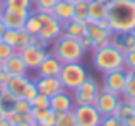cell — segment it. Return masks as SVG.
Wrapping results in <instances>:
<instances>
[{"label": "cell", "mask_w": 135, "mask_h": 126, "mask_svg": "<svg viewBox=\"0 0 135 126\" xmlns=\"http://www.w3.org/2000/svg\"><path fill=\"white\" fill-rule=\"evenodd\" d=\"M55 126H79L77 119H75V114H74V109L67 111V113H62V114H56V124Z\"/></svg>", "instance_id": "28"}, {"label": "cell", "mask_w": 135, "mask_h": 126, "mask_svg": "<svg viewBox=\"0 0 135 126\" xmlns=\"http://www.w3.org/2000/svg\"><path fill=\"white\" fill-rule=\"evenodd\" d=\"M5 9L16 10V12H31L33 10V0H3Z\"/></svg>", "instance_id": "24"}, {"label": "cell", "mask_w": 135, "mask_h": 126, "mask_svg": "<svg viewBox=\"0 0 135 126\" xmlns=\"http://www.w3.org/2000/svg\"><path fill=\"white\" fill-rule=\"evenodd\" d=\"M3 68L12 77L14 75H27V72H29V68L26 66V63H24L22 56L19 55V51H16L10 58H7V60L3 61Z\"/></svg>", "instance_id": "17"}, {"label": "cell", "mask_w": 135, "mask_h": 126, "mask_svg": "<svg viewBox=\"0 0 135 126\" xmlns=\"http://www.w3.org/2000/svg\"><path fill=\"white\" fill-rule=\"evenodd\" d=\"M34 82H36L38 92L46 96V97H53L55 94L63 90V85H62L58 77H38Z\"/></svg>", "instance_id": "12"}, {"label": "cell", "mask_w": 135, "mask_h": 126, "mask_svg": "<svg viewBox=\"0 0 135 126\" xmlns=\"http://www.w3.org/2000/svg\"><path fill=\"white\" fill-rule=\"evenodd\" d=\"M99 90H101V87L98 85V82H96L92 77L87 75V78L84 80V82L72 92L75 106L94 104V102H96V97H98V94H99Z\"/></svg>", "instance_id": "5"}, {"label": "cell", "mask_w": 135, "mask_h": 126, "mask_svg": "<svg viewBox=\"0 0 135 126\" xmlns=\"http://www.w3.org/2000/svg\"><path fill=\"white\" fill-rule=\"evenodd\" d=\"M87 26H89V22H79V20L72 19L63 24V34L75 38V39H82L84 36H87Z\"/></svg>", "instance_id": "20"}, {"label": "cell", "mask_w": 135, "mask_h": 126, "mask_svg": "<svg viewBox=\"0 0 135 126\" xmlns=\"http://www.w3.org/2000/svg\"><path fill=\"white\" fill-rule=\"evenodd\" d=\"M29 82H31V78L27 75H14V77H10V80L5 85V89L9 90L16 99H22L24 90H26V87H27Z\"/></svg>", "instance_id": "19"}, {"label": "cell", "mask_w": 135, "mask_h": 126, "mask_svg": "<svg viewBox=\"0 0 135 126\" xmlns=\"http://www.w3.org/2000/svg\"><path fill=\"white\" fill-rule=\"evenodd\" d=\"M3 10H5V2H3V0H0V15L3 14Z\"/></svg>", "instance_id": "48"}, {"label": "cell", "mask_w": 135, "mask_h": 126, "mask_svg": "<svg viewBox=\"0 0 135 126\" xmlns=\"http://www.w3.org/2000/svg\"><path fill=\"white\" fill-rule=\"evenodd\" d=\"M53 50L51 53L55 55L62 63H74V61H80L86 55V50L80 44V39L70 38L67 34H62L58 39L53 41Z\"/></svg>", "instance_id": "3"}, {"label": "cell", "mask_w": 135, "mask_h": 126, "mask_svg": "<svg viewBox=\"0 0 135 126\" xmlns=\"http://www.w3.org/2000/svg\"><path fill=\"white\" fill-rule=\"evenodd\" d=\"M67 2H70V3H77V2H80V0H67Z\"/></svg>", "instance_id": "53"}, {"label": "cell", "mask_w": 135, "mask_h": 126, "mask_svg": "<svg viewBox=\"0 0 135 126\" xmlns=\"http://www.w3.org/2000/svg\"><path fill=\"white\" fill-rule=\"evenodd\" d=\"M123 101H132L135 99V72H130L127 70V83H125V90L122 94Z\"/></svg>", "instance_id": "26"}, {"label": "cell", "mask_w": 135, "mask_h": 126, "mask_svg": "<svg viewBox=\"0 0 135 126\" xmlns=\"http://www.w3.org/2000/svg\"><path fill=\"white\" fill-rule=\"evenodd\" d=\"M104 17H108V3L89 0V19H87V22L94 24L98 20L104 19Z\"/></svg>", "instance_id": "21"}, {"label": "cell", "mask_w": 135, "mask_h": 126, "mask_svg": "<svg viewBox=\"0 0 135 126\" xmlns=\"http://www.w3.org/2000/svg\"><path fill=\"white\" fill-rule=\"evenodd\" d=\"M74 9H75L74 3L67 2V0H60V2L53 7L51 15H53V19H56L58 22L65 24V22H69V20L74 19Z\"/></svg>", "instance_id": "18"}, {"label": "cell", "mask_w": 135, "mask_h": 126, "mask_svg": "<svg viewBox=\"0 0 135 126\" xmlns=\"http://www.w3.org/2000/svg\"><path fill=\"white\" fill-rule=\"evenodd\" d=\"M31 12H16V10H10V9H5L3 14L0 15L2 22L5 24L7 29H16V31H21L24 29V24H26V19L29 17Z\"/></svg>", "instance_id": "13"}, {"label": "cell", "mask_w": 135, "mask_h": 126, "mask_svg": "<svg viewBox=\"0 0 135 126\" xmlns=\"http://www.w3.org/2000/svg\"><path fill=\"white\" fill-rule=\"evenodd\" d=\"M63 63L58 60L53 53H48L46 58L43 60L40 66H38V77H58L60 72H62Z\"/></svg>", "instance_id": "14"}, {"label": "cell", "mask_w": 135, "mask_h": 126, "mask_svg": "<svg viewBox=\"0 0 135 126\" xmlns=\"http://www.w3.org/2000/svg\"><path fill=\"white\" fill-rule=\"evenodd\" d=\"M31 118L34 119V123H43L46 118L51 114V109H36V107H31Z\"/></svg>", "instance_id": "31"}, {"label": "cell", "mask_w": 135, "mask_h": 126, "mask_svg": "<svg viewBox=\"0 0 135 126\" xmlns=\"http://www.w3.org/2000/svg\"><path fill=\"white\" fill-rule=\"evenodd\" d=\"M14 111H17V113L26 116V114L31 113V102L27 99H17L16 104H14Z\"/></svg>", "instance_id": "33"}, {"label": "cell", "mask_w": 135, "mask_h": 126, "mask_svg": "<svg viewBox=\"0 0 135 126\" xmlns=\"http://www.w3.org/2000/svg\"><path fill=\"white\" fill-rule=\"evenodd\" d=\"M31 107H36V109H48L50 107V97L43 96V94H38V96L31 101Z\"/></svg>", "instance_id": "32"}, {"label": "cell", "mask_w": 135, "mask_h": 126, "mask_svg": "<svg viewBox=\"0 0 135 126\" xmlns=\"http://www.w3.org/2000/svg\"><path fill=\"white\" fill-rule=\"evenodd\" d=\"M103 75H104V78H103V89L122 96L123 90H125V83H127V70L125 68L113 70V72L103 73Z\"/></svg>", "instance_id": "8"}, {"label": "cell", "mask_w": 135, "mask_h": 126, "mask_svg": "<svg viewBox=\"0 0 135 126\" xmlns=\"http://www.w3.org/2000/svg\"><path fill=\"white\" fill-rule=\"evenodd\" d=\"M34 123H29V121H22V123H19L17 126H33Z\"/></svg>", "instance_id": "49"}, {"label": "cell", "mask_w": 135, "mask_h": 126, "mask_svg": "<svg viewBox=\"0 0 135 126\" xmlns=\"http://www.w3.org/2000/svg\"><path fill=\"white\" fill-rule=\"evenodd\" d=\"M38 87H36V82L34 80H31L29 83H27V87H26V90H24V96H22V99H27L31 102V101L34 99V97L38 96Z\"/></svg>", "instance_id": "36"}, {"label": "cell", "mask_w": 135, "mask_h": 126, "mask_svg": "<svg viewBox=\"0 0 135 126\" xmlns=\"http://www.w3.org/2000/svg\"><path fill=\"white\" fill-rule=\"evenodd\" d=\"M96 2H101V3H109L111 0H96Z\"/></svg>", "instance_id": "50"}, {"label": "cell", "mask_w": 135, "mask_h": 126, "mask_svg": "<svg viewBox=\"0 0 135 126\" xmlns=\"http://www.w3.org/2000/svg\"><path fill=\"white\" fill-rule=\"evenodd\" d=\"M101 126H122V121H120L115 114H109V116H103Z\"/></svg>", "instance_id": "39"}, {"label": "cell", "mask_w": 135, "mask_h": 126, "mask_svg": "<svg viewBox=\"0 0 135 126\" xmlns=\"http://www.w3.org/2000/svg\"><path fill=\"white\" fill-rule=\"evenodd\" d=\"M3 70H5V68H3V61H0V73H2Z\"/></svg>", "instance_id": "52"}, {"label": "cell", "mask_w": 135, "mask_h": 126, "mask_svg": "<svg viewBox=\"0 0 135 126\" xmlns=\"http://www.w3.org/2000/svg\"><path fill=\"white\" fill-rule=\"evenodd\" d=\"M74 19L79 22H87L89 19V0H80V2L74 3Z\"/></svg>", "instance_id": "23"}, {"label": "cell", "mask_w": 135, "mask_h": 126, "mask_svg": "<svg viewBox=\"0 0 135 126\" xmlns=\"http://www.w3.org/2000/svg\"><path fill=\"white\" fill-rule=\"evenodd\" d=\"M19 55L22 56L24 63L29 70H38V66L43 63V60L46 58L48 51L46 48H40V46H34V44H29V46L22 48L19 51Z\"/></svg>", "instance_id": "9"}, {"label": "cell", "mask_w": 135, "mask_h": 126, "mask_svg": "<svg viewBox=\"0 0 135 126\" xmlns=\"http://www.w3.org/2000/svg\"><path fill=\"white\" fill-rule=\"evenodd\" d=\"M94 24H98V26H99V27H103V29H109V31H111V26H109L108 17H104V19L98 20V22H94Z\"/></svg>", "instance_id": "44"}, {"label": "cell", "mask_w": 135, "mask_h": 126, "mask_svg": "<svg viewBox=\"0 0 135 126\" xmlns=\"http://www.w3.org/2000/svg\"><path fill=\"white\" fill-rule=\"evenodd\" d=\"M0 126H12L9 123V119H7V118H2V119H0Z\"/></svg>", "instance_id": "47"}, {"label": "cell", "mask_w": 135, "mask_h": 126, "mask_svg": "<svg viewBox=\"0 0 135 126\" xmlns=\"http://www.w3.org/2000/svg\"><path fill=\"white\" fill-rule=\"evenodd\" d=\"M92 65L101 73L122 70L125 68V53L113 46L111 43H104L92 50Z\"/></svg>", "instance_id": "2"}, {"label": "cell", "mask_w": 135, "mask_h": 126, "mask_svg": "<svg viewBox=\"0 0 135 126\" xmlns=\"http://www.w3.org/2000/svg\"><path fill=\"white\" fill-rule=\"evenodd\" d=\"M41 27H43V22H41V20L36 17V14L31 10L29 17L26 19V24H24V31H27L31 36H38L40 31H41Z\"/></svg>", "instance_id": "25"}, {"label": "cell", "mask_w": 135, "mask_h": 126, "mask_svg": "<svg viewBox=\"0 0 135 126\" xmlns=\"http://www.w3.org/2000/svg\"><path fill=\"white\" fill-rule=\"evenodd\" d=\"M58 78H60V82H62L63 89L74 92V90L87 78V72H86V68L80 65V61L63 63Z\"/></svg>", "instance_id": "4"}, {"label": "cell", "mask_w": 135, "mask_h": 126, "mask_svg": "<svg viewBox=\"0 0 135 126\" xmlns=\"http://www.w3.org/2000/svg\"><path fill=\"white\" fill-rule=\"evenodd\" d=\"M130 104H132V107H133V113H135V99L130 101Z\"/></svg>", "instance_id": "51"}, {"label": "cell", "mask_w": 135, "mask_h": 126, "mask_svg": "<svg viewBox=\"0 0 135 126\" xmlns=\"http://www.w3.org/2000/svg\"><path fill=\"white\" fill-rule=\"evenodd\" d=\"M74 107H75V102H74V96L70 94V90L63 89L62 92H58L53 97H50V109L56 114L72 111Z\"/></svg>", "instance_id": "10"}, {"label": "cell", "mask_w": 135, "mask_h": 126, "mask_svg": "<svg viewBox=\"0 0 135 126\" xmlns=\"http://www.w3.org/2000/svg\"><path fill=\"white\" fill-rule=\"evenodd\" d=\"M16 101H17V99H16V97H14L7 89H2V90H0V111H2L3 116H7V114H9L10 111L14 109V104H16Z\"/></svg>", "instance_id": "22"}, {"label": "cell", "mask_w": 135, "mask_h": 126, "mask_svg": "<svg viewBox=\"0 0 135 126\" xmlns=\"http://www.w3.org/2000/svg\"><path fill=\"white\" fill-rule=\"evenodd\" d=\"M16 53V48H12L10 44H7L5 41L0 39V61H5L7 58H10Z\"/></svg>", "instance_id": "34"}, {"label": "cell", "mask_w": 135, "mask_h": 126, "mask_svg": "<svg viewBox=\"0 0 135 126\" xmlns=\"http://www.w3.org/2000/svg\"><path fill=\"white\" fill-rule=\"evenodd\" d=\"M122 102V96H118V94H113L109 92V90L103 89L99 90L98 97H96V109L99 111V114L101 116H109V114H113L116 111V107H118V104Z\"/></svg>", "instance_id": "6"}, {"label": "cell", "mask_w": 135, "mask_h": 126, "mask_svg": "<svg viewBox=\"0 0 135 126\" xmlns=\"http://www.w3.org/2000/svg\"><path fill=\"white\" fill-rule=\"evenodd\" d=\"M19 34H21V31L5 29V33H3V36H2V41H5L7 44H10L12 48H16V51H17V44H19Z\"/></svg>", "instance_id": "29"}, {"label": "cell", "mask_w": 135, "mask_h": 126, "mask_svg": "<svg viewBox=\"0 0 135 126\" xmlns=\"http://www.w3.org/2000/svg\"><path fill=\"white\" fill-rule=\"evenodd\" d=\"M98 126H101V124H98Z\"/></svg>", "instance_id": "56"}, {"label": "cell", "mask_w": 135, "mask_h": 126, "mask_svg": "<svg viewBox=\"0 0 135 126\" xmlns=\"http://www.w3.org/2000/svg\"><path fill=\"white\" fill-rule=\"evenodd\" d=\"M10 77H12V75H10L9 72H5V70H3V72L0 73V90H2V89H5V85L9 83Z\"/></svg>", "instance_id": "41"}, {"label": "cell", "mask_w": 135, "mask_h": 126, "mask_svg": "<svg viewBox=\"0 0 135 126\" xmlns=\"http://www.w3.org/2000/svg\"><path fill=\"white\" fill-rule=\"evenodd\" d=\"M133 2H135V0H133Z\"/></svg>", "instance_id": "57"}, {"label": "cell", "mask_w": 135, "mask_h": 126, "mask_svg": "<svg viewBox=\"0 0 135 126\" xmlns=\"http://www.w3.org/2000/svg\"><path fill=\"white\" fill-rule=\"evenodd\" d=\"M7 119H9V123L10 124H12V126H17V124H19V123H22V121H26V119H24V114H21V113H17V111H10V113L9 114H7Z\"/></svg>", "instance_id": "38"}, {"label": "cell", "mask_w": 135, "mask_h": 126, "mask_svg": "<svg viewBox=\"0 0 135 126\" xmlns=\"http://www.w3.org/2000/svg\"><path fill=\"white\" fill-rule=\"evenodd\" d=\"M62 34H63V24L58 22L56 19H51V20H48V22L43 24V27H41V31H40L38 36H40L41 39H45L46 43L51 44L53 41L58 39Z\"/></svg>", "instance_id": "15"}, {"label": "cell", "mask_w": 135, "mask_h": 126, "mask_svg": "<svg viewBox=\"0 0 135 126\" xmlns=\"http://www.w3.org/2000/svg\"><path fill=\"white\" fill-rule=\"evenodd\" d=\"M109 43L113 46H116L120 51L127 53V51L135 48V29L132 31H113Z\"/></svg>", "instance_id": "11"}, {"label": "cell", "mask_w": 135, "mask_h": 126, "mask_svg": "<svg viewBox=\"0 0 135 126\" xmlns=\"http://www.w3.org/2000/svg\"><path fill=\"white\" fill-rule=\"evenodd\" d=\"M74 114L79 126H98L101 124L103 116L99 111L96 109L94 104H84V106H75L74 107Z\"/></svg>", "instance_id": "7"}, {"label": "cell", "mask_w": 135, "mask_h": 126, "mask_svg": "<svg viewBox=\"0 0 135 126\" xmlns=\"http://www.w3.org/2000/svg\"><path fill=\"white\" fill-rule=\"evenodd\" d=\"M111 33L113 31L103 29L98 24H89V26H87V36H89V39L92 41V46H94L92 50H96L98 46H101V44H104V43H109Z\"/></svg>", "instance_id": "16"}, {"label": "cell", "mask_w": 135, "mask_h": 126, "mask_svg": "<svg viewBox=\"0 0 135 126\" xmlns=\"http://www.w3.org/2000/svg\"><path fill=\"white\" fill-rule=\"evenodd\" d=\"M34 14H36V17L41 20V22H48V20H51L53 19V15H51V12H48V10H33Z\"/></svg>", "instance_id": "40"}, {"label": "cell", "mask_w": 135, "mask_h": 126, "mask_svg": "<svg viewBox=\"0 0 135 126\" xmlns=\"http://www.w3.org/2000/svg\"><path fill=\"white\" fill-rule=\"evenodd\" d=\"M113 114H115V116L118 118L120 121H125L127 118H130V116H132V114H135V113H133L132 104H130L128 101H123V99H122V102L118 104V107H116V111H115Z\"/></svg>", "instance_id": "27"}, {"label": "cell", "mask_w": 135, "mask_h": 126, "mask_svg": "<svg viewBox=\"0 0 135 126\" xmlns=\"http://www.w3.org/2000/svg\"><path fill=\"white\" fill-rule=\"evenodd\" d=\"M125 70L135 72V48L125 53Z\"/></svg>", "instance_id": "37"}, {"label": "cell", "mask_w": 135, "mask_h": 126, "mask_svg": "<svg viewBox=\"0 0 135 126\" xmlns=\"http://www.w3.org/2000/svg\"><path fill=\"white\" fill-rule=\"evenodd\" d=\"M40 124H43V126H55L56 124V113H53V111H51V114H50L43 123H40Z\"/></svg>", "instance_id": "42"}, {"label": "cell", "mask_w": 135, "mask_h": 126, "mask_svg": "<svg viewBox=\"0 0 135 126\" xmlns=\"http://www.w3.org/2000/svg\"><path fill=\"white\" fill-rule=\"evenodd\" d=\"M5 29H7L5 24H3V22H2V19H0V39H2V36H3V33H5Z\"/></svg>", "instance_id": "46"}, {"label": "cell", "mask_w": 135, "mask_h": 126, "mask_svg": "<svg viewBox=\"0 0 135 126\" xmlns=\"http://www.w3.org/2000/svg\"><path fill=\"white\" fill-rule=\"evenodd\" d=\"M33 38H34V36H31L27 31L21 29V34H19V44H17V51H21L22 48H26V46H29V44H33Z\"/></svg>", "instance_id": "35"}, {"label": "cell", "mask_w": 135, "mask_h": 126, "mask_svg": "<svg viewBox=\"0 0 135 126\" xmlns=\"http://www.w3.org/2000/svg\"><path fill=\"white\" fill-rule=\"evenodd\" d=\"M2 118H5V116H3V114H2V111H0V119H2Z\"/></svg>", "instance_id": "55"}, {"label": "cell", "mask_w": 135, "mask_h": 126, "mask_svg": "<svg viewBox=\"0 0 135 126\" xmlns=\"http://www.w3.org/2000/svg\"><path fill=\"white\" fill-rule=\"evenodd\" d=\"M33 126H43V124H40V123H34Z\"/></svg>", "instance_id": "54"}, {"label": "cell", "mask_w": 135, "mask_h": 126, "mask_svg": "<svg viewBox=\"0 0 135 126\" xmlns=\"http://www.w3.org/2000/svg\"><path fill=\"white\" fill-rule=\"evenodd\" d=\"M60 0H33V10H48V12H51L53 7Z\"/></svg>", "instance_id": "30"}, {"label": "cell", "mask_w": 135, "mask_h": 126, "mask_svg": "<svg viewBox=\"0 0 135 126\" xmlns=\"http://www.w3.org/2000/svg\"><path fill=\"white\" fill-rule=\"evenodd\" d=\"M122 126H135V114H132L130 118H127L125 121H122Z\"/></svg>", "instance_id": "45"}, {"label": "cell", "mask_w": 135, "mask_h": 126, "mask_svg": "<svg viewBox=\"0 0 135 126\" xmlns=\"http://www.w3.org/2000/svg\"><path fill=\"white\" fill-rule=\"evenodd\" d=\"M80 44H82V48L86 51H92V48H94L92 46V41L89 39V36H84L82 39H80Z\"/></svg>", "instance_id": "43"}, {"label": "cell", "mask_w": 135, "mask_h": 126, "mask_svg": "<svg viewBox=\"0 0 135 126\" xmlns=\"http://www.w3.org/2000/svg\"><path fill=\"white\" fill-rule=\"evenodd\" d=\"M108 20L111 31L135 29V2L133 0H111L108 3Z\"/></svg>", "instance_id": "1"}]
</instances>
